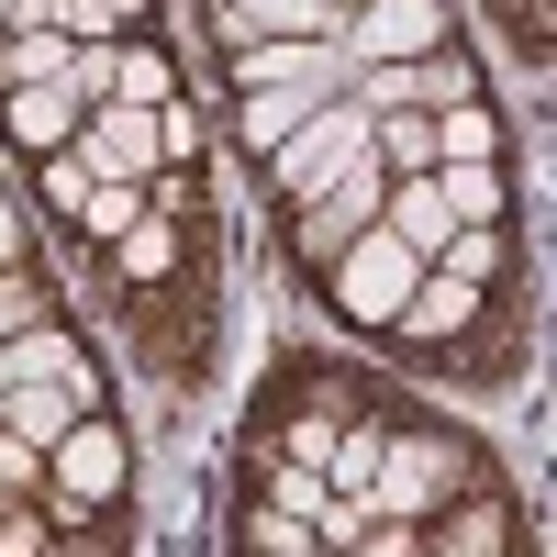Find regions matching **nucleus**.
<instances>
[{
  "label": "nucleus",
  "instance_id": "f257e3e1",
  "mask_svg": "<svg viewBox=\"0 0 557 557\" xmlns=\"http://www.w3.org/2000/svg\"><path fill=\"white\" fill-rule=\"evenodd\" d=\"M491 480V446L457 435V424H412V412H391V446H380V480H368V524H435L457 491Z\"/></svg>",
  "mask_w": 557,
  "mask_h": 557
},
{
  "label": "nucleus",
  "instance_id": "f03ea898",
  "mask_svg": "<svg viewBox=\"0 0 557 557\" xmlns=\"http://www.w3.org/2000/svg\"><path fill=\"white\" fill-rule=\"evenodd\" d=\"M123 491H134V435L112 424V412H78V424L45 446V502H34V513L57 535H78V524H112Z\"/></svg>",
  "mask_w": 557,
  "mask_h": 557
},
{
  "label": "nucleus",
  "instance_id": "7ed1b4c3",
  "mask_svg": "<svg viewBox=\"0 0 557 557\" xmlns=\"http://www.w3.org/2000/svg\"><path fill=\"white\" fill-rule=\"evenodd\" d=\"M380 190H391V178L368 168V157H346L312 201H290V212H278V246H290V268H301V278H323V268H335V257L368 235V223H380Z\"/></svg>",
  "mask_w": 557,
  "mask_h": 557
},
{
  "label": "nucleus",
  "instance_id": "20e7f679",
  "mask_svg": "<svg viewBox=\"0 0 557 557\" xmlns=\"http://www.w3.org/2000/svg\"><path fill=\"white\" fill-rule=\"evenodd\" d=\"M412 278H424V257H412L401 235H380V223H368V235H357L335 268L312 278V290L335 301V312L357 323V335H391V323H401V301H412Z\"/></svg>",
  "mask_w": 557,
  "mask_h": 557
},
{
  "label": "nucleus",
  "instance_id": "39448f33",
  "mask_svg": "<svg viewBox=\"0 0 557 557\" xmlns=\"http://www.w3.org/2000/svg\"><path fill=\"white\" fill-rule=\"evenodd\" d=\"M346 157H368V112L335 89V101H312V112L278 134L268 157H257V168H268V201H278V212H290V201H312V190H323V178H335Z\"/></svg>",
  "mask_w": 557,
  "mask_h": 557
},
{
  "label": "nucleus",
  "instance_id": "423d86ee",
  "mask_svg": "<svg viewBox=\"0 0 557 557\" xmlns=\"http://www.w3.org/2000/svg\"><path fill=\"white\" fill-rule=\"evenodd\" d=\"M446 34H457L446 0H357L335 45H346V67H401V57H435Z\"/></svg>",
  "mask_w": 557,
  "mask_h": 557
},
{
  "label": "nucleus",
  "instance_id": "0eeeda50",
  "mask_svg": "<svg viewBox=\"0 0 557 557\" xmlns=\"http://www.w3.org/2000/svg\"><path fill=\"white\" fill-rule=\"evenodd\" d=\"M223 89H235V101H257V89L335 101L346 89V45H223Z\"/></svg>",
  "mask_w": 557,
  "mask_h": 557
},
{
  "label": "nucleus",
  "instance_id": "6e6552de",
  "mask_svg": "<svg viewBox=\"0 0 557 557\" xmlns=\"http://www.w3.org/2000/svg\"><path fill=\"white\" fill-rule=\"evenodd\" d=\"M424 557H524V502L480 480V491H457L446 513L424 524Z\"/></svg>",
  "mask_w": 557,
  "mask_h": 557
},
{
  "label": "nucleus",
  "instance_id": "1a4fd4ad",
  "mask_svg": "<svg viewBox=\"0 0 557 557\" xmlns=\"http://www.w3.org/2000/svg\"><path fill=\"white\" fill-rule=\"evenodd\" d=\"M223 45H335L346 12L335 0H201Z\"/></svg>",
  "mask_w": 557,
  "mask_h": 557
},
{
  "label": "nucleus",
  "instance_id": "9d476101",
  "mask_svg": "<svg viewBox=\"0 0 557 557\" xmlns=\"http://www.w3.org/2000/svg\"><path fill=\"white\" fill-rule=\"evenodd\" d=\"M78 168H89V178H134V190H146V178L168 168V146H157V112L101 101V112L78 123Z\"/></svg>",
  "mask_w": 557,
  "mask_h": 557
},
{
  "label": "nucleus",
  "instance_id": "9b49d317",
  "mask_svg": "<svg viewBox=\"0 0 557 557\" xmlns=\"http://www.w3.org/2000/svg\"><path fill=\"white\" fill-rule=\"evenodd\" d=\"M368 401H380V391H368L346 357H278L257 412H335V424H346V412H368Z\"/></svg>",
  "mask_w": 557,
  "mask_h": 557
},
{
  "label": "nucleus",
  "instance_id": "f8f14e48",
  "mask_svg": "<svg viewBox=\"0 0 557 557\" xmlns=\"http://www.w3.org/2000/svg\"><path fill=\"white\" fill-rule=\"evenodd\" d=\"M480 301H491V290H469V278L424 268V278H412V301H401V323H391V335H401L412 357H446V346H457V335L480 323Z\"/></svg>",
  "mask_w": 557,
  "mask_h": 557
},
{
  "label": "nucleus",
  "instance_id": "ddd939ff",
  "mask_svg": "<svg viewBox=\"0 0 557 557\" xmlns=\"http://www.w3.org/2000/svg\"><path fill=\"white\" fill-rule=\"evenodd\" d=\"M78 101H67V78H34V89H0V134H12L23 157H57V146H78Z\"/></svg>",
  "mask_w": 557,
  "mask_h": 557
},
{
  "label": "nucleus",
  "instance_id": "4468645a",
  "mask_svg": "<svg viewBox=\"0 0 557 557\" xmlns=\"http://www.w3.org/2000/svg\"><path fill=\"white\" fill-rule=\"evenodd\" d=\"M380 235H401L412 257H446V235H457V212H446V190H435V168L424 178H391V190H380Z\"/></svg>",
  "mask_w": 557,
  "mask_h": 557
},
{
  "label": "nucleus",
  "instance_id": "2eb2a0df",
  "mask_svg": "<svg viewBox=\"0 0 557 557\" xmlns=\"http://www.w3.org/2000/svg\"><path fill=\"white\" fill-rule=\"evenodd\" d=\"M67 424H78V391H67V380H34V391H0V435H12V446H34V457H45V446H57Z\"/></svg>",
  "mask_w": 557,
  "mask_h": 557
},
{
  "label": "nucleus",
  "instance_id": "dca6fc26",
  "mask_svg": "<svg viewBox=\"0 0 557 557\" xmlns=\"http://www.w3.org/2000/svg\"><path fill=\"white\" fill-rule=\"evenodd\" d=\"M435 123V168H491L502 157V112L491 101H457V112H424Z\"/></svg>",
  "mask_w": 557,
  "mask_h": 557
},
{
  "label": "nucleus",
  "instance_id": "f3484780",
  "mask_svg": "<svg viewBox=\"0 0 557 557\" xmlns=\"http://www.w3.org/2000/svg\"><path fill=\"white\" fill-rule=\"evenodd\" d=\"M112 101H134V112H168L178 101V57L157 34H123V78H112Z\"/></svg>",
  "mask_w": 557,
  "mask_h": 557
},
{
  "label": "nucleus",
  "instance_id": "a211bd4d",
  "mask_svg": "<svg viewBox=\"0 0 557 557\" xmlns=\"http://www.w3.org/2000/svg\"><path fill=\"white\" fill-rule=\"evenodd\" d=\"M380 446H391V401H368L357 424L335 435V457H323V480H335V491H368V480H380Z\"/></svg>",
  "mask_w": 557,
  "mask_h": 557
},
{
  "label": "nucleus",
  "instance_id": "6ab92c4d",
  "mask_svg": "<svg viewBox=\"0 0 557 557\" xmlns=\"http://www.w3.org/2000/svg\"><path fill=\"white\" fill-rule=\"evenodd\" d=\"M435 190H446L457 223H513V178H502V157L491 168H435Z\"/></svg>",
  "mask_w": 557,
  "mask_h": 557
},
{
  "label": "nucleus",
  "instance_id": "aec40b11",
  "mask_svg": "<svg viewBox=\"0 0 557 557\" xmlns=\"http://www.w3.org/2000/svg\"><path fill=\"white\" fill-rule=\"evenodd\" d=\"M235 557H323L301 513H268V502H246L235 513Z\"/></svg>",
  "mask_w": 557,
  "mask_h": 557
},
{
  "label": "nucleus",
  "instance_id": "412c9836",
  "mask_svg": "<svg viewBox=\"0 0 557 557\" xmlns=\"http://www.w3.org/2000/svg\"><path fill=\"white\" fill-rule=\"evenodd\" d=\"M57 78H67V101H78V112H101V101H112V78H123V34H112V45H67V67H57Z\"/></svg>",
  "mask_w": 557,
  "mask_h": 557
},
{
  "label": "nucleus",
  "instance_id": "4be33fe9",
  "mask_svg": "<svg viewBox=\"0 0 557 557\" xmlns=\"http://www.w3.org/2000/svg\"><path fill=\"white\" fill-rule=\"evenodd\" d=\"M134 212H146V190H134V178H101V190L78 201V223H67V235H78V246H112Z\"/></svg>",
  "mask_w": 557,
  "mask_h": 557
},
{
  "label": "nucleus",
  "instance_id": "5701e85b",
  "mask_svg": "<svg viewBox=\"0 0 557 557\" xmlns=\"http://www.w3.org/2000/svg\"><path fill=\"white\" fill-rule=\"evenodd\" d=\"M312 101H301V89H257V101H235V134H246V157H268L278 146V134H290Z\"/></svg>",
  "mask_w": 557,
  "mask_h": 557
},
{
  "label": "nucleus",
  "instance_id": "b1692460",
  "mask_svg": "<svg viewBox=\"0 0 557 557\" xmlns=\"http://www.w3.org/2000/svg\"><path fill=\"white\" fill-rule=\"evenodd\" d=\"M34 323H57V290H45V268H0V335H34Z\"/></svg>",
  "mask_w": 557,
  "mask_h": 557
},
{
  "label": "nucleus",
  "instance_id": "393cba45",
  "mask_svg": "<svg viewBox=\"0 0 557 557\" xmlns=\"http://www.w3.org/2000/svg\"><path fill=\"white\" fill-rule=\"evenodd\" d=\"M34 190H45V212H57V223H78V201L101 190V178L78 168V146H57V157H34Z\"/></svg>",
  "mask_w": 557,
  "mask_h": 557
},
{
  "label": "nucleus",
  "instance_id": "a878e982",
  "mask_svg": "<svg viewBox=\"0 0 557 557\" xmlns=\"http://www.w3.org/2000/svg\"><path fill=\"white\" fill-rule=\"evenodd\" d=\"M146 23V0H67V34L78 45H112V34H134Z\"/></svg>",
  "mask_w": 557,
  "mask_h": 557
},
{
  "label": "nucleus",
  "instance_id": "bb28decb",
  "mask_svg": "<svg viewBox=\"0 0 557 557\" xmlns=\"http://www.w3.org/2000/svg\"><path fill=\"white\" fill-rule=\"evenodd\" d=\"M0 268H34V212H23L12 178H0Z\"/></svg>",
  "mask_w": 557,
  "mask_h": 557
},
{
  "label": "nucleus",
  "instance_id": "cd10ccee",
  "mask_svg": "<svg viewBox=\"0 0 557 557\" xmlns=\"http://www.w3.org/2000/svg\"><path fill=\"white\" fill-rule=\"evenodd\" d=\"M45 557H123V546H112V524H78V535H57V546H45Z\"/></svg>",
  "mask_w": 557,
  "mask_h": 557
},
{
  "label": "nucleus",
  "instance_id": "c85d7f7f",
  "mask_svg": "<svg viewBox=\"0 0 557 557\" xmlns=\"http://www.w3.org/2000/svg\"><path fill=\"white\" fill-rule=\"evenodd\" d=\"M12 12H23V0H0V23H12Z\"/></svg>",
  "mask_w": 557,
  "mask_h": 557
},
{
  "label": "nucleus",
  "instance_id": "c756f323",
  "mask_svg": "<svg viewBox=\"0 0 557 557\" xmlns=\"http://www.w3.org/2000/svg\"><path fill=\"white\" fill-rule=\"evenodd\" d=\"M0 502H12V491H0Z\"/></svg>",
  "mask_w": 557,
  "mask_h": 557
}]
</instances>
